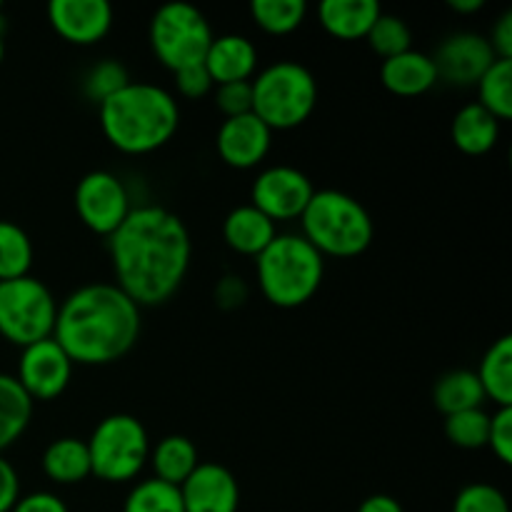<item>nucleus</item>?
Returning a JSON list of instances; mask_svg holds the SVG:
<instances>
[{"label": "nucleus", "instance_id": "obj_20", "mask_svg": "<svg viewBox=\"0 0 512 512\" xmlns=\"http://www.w3.org/2000/svg\"><path fill=\"white\" fill-rule=\"evenodd\" d=\"M380 15L383 8L378 0H323L318 5L320 25L338 40L365 38Z\"/></svg>", "mask_w": 512, "mask_h": 512}, {"label": "nucleus", "instance_id": "obj_40", "mask_svg": "<svg viewBox=\"0 0 512 512\" xmlns=\"http://www.w3.org/2000/svg\"><path fill=\"white\" fill-rule=\"evenodd\" d=\"M498 60H512V10H505L493 25V35L488 38Z\"/></svg>", "mask_w": 512, "mask_h": 512}, {"label": "nucleus", "instance_id": "obj_7", "mask_svg": "<svg viewBox=\"0 0 512 512\" xmlns=\"http://www.w3.org/2000/svg\"><path fill=\"white\" fill-rule=\"evenodd\" d=\"M85 443L90 455V475L103 483H130L138 478L150 458L148 430L128 413H115L100 420Z\"/></svg>", "mask_w": 512, "mask_h": 512}, {"label": "nucleus", "instance_id": "obj_11", "mask_svg": "<svg viewBox=\"0 0 512 512\" xmlns=\"http://www.w3.org/2000/svg\"><path fill=\"white\" fill-rule=\"evenodd\" d=\"M313 195V180L303 170L290 168V165H273L253 180L250 205L268 215L273 223H288L295 218L300 220Z\"/></svg>", "mask_w": 512, "mask_h": 512}, {"label": "nucleus", "instance_id": "obj_5", "mask_svg": "<svg viewBox=\"0 0 512 512\" xmlns=\"http://www.w3.org/2000/svg\"><path fill=\"white\" fill-rule=\"evenodd\" d=\"M303 238L330 258H358L373 245L375 223L360 200L343 190H315L300 215Z\"/></svg>", "mask_w": 512, "mask_h": 512}, {"label": "nucleus", "instance_id": "obj_31", "mask_svg": "<svg viewBox=\"0 0 512 512\" xmlns=\"http://www.w3.org/2000/svg\"><path fill=\"white\" fill-rule=\"evenodd\" d=\"M365 40L383 60L413 50V30L408 28V23L400 15H380L373 28H370V33L365 35Z\"/></svg>", "mask_w": 512, "mask_h": 512}, {"label": "nucleus", "instance_id": "obj_4", "mask_svg": "<svg viewBox=\"0 0 512 512\" xmlns=\"http://www.w3.org/2000/svg\"><path fill=\"white\" fill-rule=\"evenodd\" d=\"M325 258L295 233L275 235L255 258V278L263 298L275 308L293 310L310 303L323 285Z\"/></svg>", "mask_w": 512, "mask_h": 512}, {"label": "nucleus", "instance_id": "obj_41", "mask_svg": "<svg viewBox=\"0 0 512 512\" xmlns=\"http://www.w3.org/2000/svg\"><path fill=\"white\" fill-rule=\"evenodd\" d=\"M20 498V480L13 465L0 455V512H10Z\"/></svg>", "mask_w": 512, "mask_h": 512}, {"label": "nucleus", "instance_id": "obj_2", "mask_svg": "<svg viewBox=\"0 0 512 512\" xmlns=\"http://www.w3.org/2000/svg\"><path fill=\"white\" fill-rule=\"evenodd\" d=\"M140 338V308L113 283H90L58 305L53 340L73 365H110Z\"/></svg>", "mask_w": 512, "mask_h": 512}, {"label": "nucleus", "instance_id": "obj_45", "mask_svg": "<svg viewBox=\"0 0 512 512\" xmlns=\"http://www.w3.org/2000/svg\"><path fill=\"white\" fill-rule=\"evenodd\" d=\"M0 10H3V5H0Z\"/></svg>", "mask_w": 512, "mask_h": 512}, {"label": "nucleus", "instance_id": "obj_39", "mask_svg": "<svg viewBox=\"0 0 512 512\" xmlns=\"http://www.w3.org/2000/svg\"><path fill=\"white\" fill-rule=\"evenodd\" d=\"M10 512H70L68 505L53 493H45V490H38V493H30L18 498V503L13 505Z\"/></svg>", "mask_w": 512, "mask_h": 512}, {"label": "nucleus", "instance_id": "obj_19", "mask_svg": "<svg viewBox=\"0 0 512 512\" xmlns=\"http://www.w3.org/2000/svg\"><path fill=\"white\" fill-rule=\"evenodd\" d=\"M278 228L268 215L260 213L253 205L233 208L223 220V240L233 253L245 258H258L275 240Z\"/></svg>", "mask_w": 512, "mask_h": 512}, {"label": "nucleus", "instance_id": "obj_28", "mask_svg": "<svg viewBox=\"0 0 512 512\" xmlns=\"http://www.w3.org/2000/svg\"><path fill=\"white\" fill-rule=\"evenodd\" d=\"M250 15L263 33L290 35L303 25L308 5L305 0H253Z\"/></svg>", "mask_w": 512, "mask_h": 512}, {"label": "nucleus", "instance_id": "obj_12", "mask_svg": "<svg viewBox=\"0 0 512 512\" xmlns=\"http://www.w3.org/2000/svg\"><path fill=\"white\" fill-rule=\"evenodd\" d=\"M73 363L53 338L28 345L20 353L18 383L30 400L50 403L68 390Z\"/></svg>", "mask_w": 512, "mask_h": 512}, {"label": "nucleus", "instance_id": "obj_37", "mask_svg": "<svg viewBox=\"0 0 512 512\" xmlns=\"http://www.w3.org/2000/svg\"><path fill=\"white\" fill-rule=\"evenodd\" d=\"M175 88L183 98L200 100L213 90V78H210L203 63L188 65L183 70H175Z\"/></svg>", "mask_w": 512, "mask_h": 512}, {"label": "nucleus", "instance_id": "obj_27", "mask_svg": "<svg viewBox=\"0 0 512 512\" xmlns=\"http://www.w3.org/2000/svg\"><path fill=\"white\" fill-rule=\"evenodd\" d=\"M478 105L498 123L512 118V60H495L478 80Z\"/></svg>", "mask_w": 512, "mask_h": 512}, {"label": "nucleus", "instance_id": "obj_32", "mask_svg": "<svg viewBox=\"0 0 512 512\" xmlns=\"http://www.w3.org/2000/svg\"><path fill=\"white\" fill-rule=\"evenodd\" d=\"M490 415L483 408L465 410L445 418V438L463 450H480L488 445Z\"/></svg>", "mask_w": 512, "mask_h": 512}, {"label": "nucleus", "instance_id": "obj_1", "mask_svg": "<svg viewBox=\"0 0 512 512\" xmlns=\"http://www.w3.org/2000/svg\"><path fill=\"white\" fill-rule=\"evenodd\" d=\"M118 288L138 308H155L173 298L190 268V233L183 220L160 205L130 210L108 238Z\"/></svg>", "mask_w": 512, "mask_h": 512}, {"label": "nucleus", "instance_id": "obj_43", "mask_svg": "<svg viewBox=\"0 0 512 512\" xmlns=\"http://www.w3.org/2000/svg\"><path fill=\"white\" fill-rule=\"evenodd\" d=\"M448 8L460 15H473L485 8V0H448Z\"/></svg>", "mask_w": 512, "mask_h": 512}, {"label": "nucleus", "instance_id": "obj_36", "mask_svg": "<svg viewBox=\"0 0 512 512\" xmlns=\"http://www.w3.org/2000/svg\"><path fill=\"white\" fill-rule=\"evenodd\" d=\"M488 448L503 465L512 463V408H498L490 415Z\"/></svg>", "mask_w": 512, "mask_h": 512}, {"label": "nucleus", "instance_id": "obj_13", "mask_svg": "<svg viewBox=\"0 0 512 512\" xmlns=\"http://www.w3.org/2000/svg\"><path fill=\"white\" fill-rule=\"evenodd\" d=\"M495 53L490 48L488 38L480 33H453L440 43L438 53L433 55L435 70H438V83L445 80L455 88H470L478 85L485 70L495 63Z\"/></svg>", "mask_w": 512, "mask_h": 512}, {"label": "nucleus", "instance_id": "obj_6", "mask_svg": "<svg viewBox=\"0 0 512 512\" xmlns=\"http://www.w3.org/2000/svg\"><path fill=\"white\" fill-rule=\"evenodd\" d=\"M253 115L270 130H293L313 115L318 105V80L295 60H278L253 80Z\"/></svg>", "mask_w": 512, "mask_h": 512}, {"label": "nucleus", "instance_id": "obj_17", "mask_svg": "<svg viewBox=\"0 0 512 512\" xmlns=\"http://www.w3.org/2000/svg\"><path fill=\"white\" fill-rule=\"evenodd\" d=\"M203 65L213 78V85L245 83L258 70V50H255L253 40L245 35H220L210 43Z\"/></svg>", "mask_w": 512, "mask_h": 512}, {"label": "nucleus", "instance_id": "obj_23", "mask_svg": "<svg viewBox=\"0 0 512 512\" xmlns=\"http://www.w3.org/2000/svg\"><path fill=\"white\" fill-rule=\"evenodd\" d=\"M43 473L55 485H78L90 478L88 443L80 438H58L45 448Z\"/></svg>", "mask_w": 512, "mask_h": 512}, {"label": "nucleus", "instance_id": "obj_9", "mask_svg": "<svg viewBox=\"0 0 512 512\" xmlns=\"http://www.w3.org/2000/svg\"><path fill=\"white\" fill-rule=\"evenodd\" d=\"M213 38L208 18L195 5L168 3L150 20V48L173 73L203 63Z\"/></svg>", "mask_w": 512, "mask_h": 512}, {"label": "nucleus", "instance_id": "obj_24", "mask_svg": "<svg viewBox=\"0 0 512 512\" xmlns=\"http://www.w3.org/2000/svg\"><path fill=\"white\" fill-rule=\"evenodd\" d=\"M148 460L153 465L155 478L175 485V488H180L188 480V475L200 465L198 448L185 435H165L163 440H158L155 448H150Z\"/></svg>", "mask_w": 512, "mask_h": 512}, {"label": "nucleus", "instance_id": "obj_29", "mask_svg": "<svg viewBox=\"0 0 512 512\" xmlns=\"http://www.w3.org/2000/svg\"><path fill=\"white\" fill-rule=\"evenodd\" d=\"M33 265V240L20 225L0 220V283L23 278Z\"/></svg>", "mask_w": 512, "mask_h": 512}, {"label": "nucleus", "instance_id": "obj_15", "mask_svg": "<svg viewBox=\"0 0 512 512\" xmlns=\"http://www.w3.org/2000/svg\"><path fill=\"white\" fill-rule=\"evenodd\" d=\"M273 145V130L258 115H238L225 118L218 128L215 150L220 160L235 170H250L265 160Z\"/></svg>", "mask_w": 512, "mask_h": 512}, {"label": "nucleus", "instance_id": "obj_35", "mask_svg": "<svg viewBox=\"0 0 512 512\" xmlns=\"http://www.w3.org/2000/svg\"><path fill=\"white\" fill-rule=\"evenodd\" d=\"M215 105L225 118H238V115L253 113V88L250 80L245 83H225L215 90Z\"/></svg>", "mask_w": 512, "mask_h": 512}, {"label": "nucleus", "instance_id": "obj_10", "mask_svg": "<svg viewBox=\"0 0 512 512\" xmlns=\"http://www.w3.org/2000/svg\"><path fill=\"white\" fill-rule=\"evenodd\" d=\"M130 210L133 205H130L128 188L118 175L108 170H93L80 178L75 188V213L80 223L95 235L110 238L125 223Z\"/></svg>", "mask_w": 512, "mask_h": 512}, {"label": "nucleus", "instance_id": "obj_8", "mask_svg": "<svg viewBox=\"0 0 512 512\" xmlns=\"http://www.w3.org/2000/svg\"><path fill=\"white\" fill-rule=\"evenodd\" d=\"M58 303L43 280L33 275L0 283V338L18 348L53 338Z\"/></svg>", "mask_w": 512, "mask_h": 512}, {"label": "nucleus", "instance_id": "obj_26", "mask_svg": "<svg viewBox=\"0 0 512 512\" xmlns=\"http://www.w3.org/2000/svg\"><path fill=\"white\" fill-rule=\"evenodd\" d=\"M33 420V400L13 375L0 373V453L18 443Z\"/></svg>", "mask_w": 512, "mask_h": 512}, {"label": "nucleus", "instance_id": "obj_18", "mask_svg": "<svg viewBox=\"0 0 512 512\" xmlns=\"http://www.w3.org/2000/svg\"><path fill=\"white\" fill-rule=\"evenodd\" d=\"M380 83L385 90L400 98H418L438 85V70H435L433 55L408 50L395 58L383 60L380 65Z\"/></svg>", "mask_w": 512, "mask_h": 512}, {"label": "nucleus", "instance_id": "obj_30", "mask_svg": "<svg viewBox=\"0 0 512 512\" xmlns=\"http://www.w3.org/2000/svg\"><path fill=\"white\" fill-rule=\"evenodd\" d=\"M123 512H185L180 488L158 478L140 480L133 485L123 503Z\"/></svg>", "mask_w": 512, "mask_h": 512}, {"label": "nucleus", "instance_id": "obj_14", "mask_svg": "<svg viewBox=\"0 0 512 512\" xmlns=\"http://www.w3.org/2000/svg\"><path fill=\"white\" fill-rule=\"evenodd\" d=\"M48 20L70 45H95L113 28V8L105 0H53Z\"/></svg>", "mask_w": 512, "mask_h": 512}, {"label": "nucleus", "instance_id": "obj_34", "mask_svg": "<svg viewBox=\"0 0 512 512\" xmlns=\"http://www.w3.org/2000/svg\"><path fill=\"white\" fill-rule=\"evenodd\" d=\"M453 512H510L503 490L488 483L465 485L453 503Z\"/></svg>", "mask_w": 512, "mask_h": 512}, {"label": "nucleus", "instance_id": "obj_3", "mask_svg": "<svg viewBox=\"0 0 512 512\" xmlns=\"http://www.w3.org/2000/svg\"><path fill=\"white\" fill-rule=\"evenodd\" d=\"M178 125V100L153 83H130L100 103V130L125 155L155 153L173 140Z\"/></svg>", "mask_w": 512, "mask_h": 512}, {"label": "nucleus", "instance_id": "obj_16", "mask_svg": "<svg viewBox=\"0 0 512 512\" xmlns=\"http://www.w3.org/2000/svg\"><path fill=\"white\" fill-rule=\"evenodd\" d=\"M185 512H238L240 485L220 463H200L180 485Z\"/></svg>", "mask_w": 512, "mask_h": 512}, {"label": "nucleus", "instance_id": "obj_33", "mask_svg": "<svg viewBox=\"0 0 512 512\" xmlns=\"http://www.w3.org/2000/svg\"><path fill=\"white\" fill-rule=\"evenodd\" d=\"M130 83H133V80H130L128 68H125L120 60L105 58V60H100V63H95L93 68L85 73L83 93H85V98L100 105V103H105L108 98H113L115 93H120V90Z\"/></svg>", "mask_w": 512, "mask_h": 512}, {"label": "nucleus", "instance_id": "obj_21", "mask_svg": "<svg viewBox=\"0 0 512 512\" xmlns=\"http://www.w3.org/2000/svg\"><path fill=\"white\" fill-rule=\"evenodd\" d=\"M453 143L465 155H485L498 145L500 123L478 103H468L453 118Z\"/></svg>", "mask_w": 512, "mask_h": 512}, {"label": "nucleus", "instance_id": "obj_22", "mask_svg": "<svg viewBox=\"0 0 512 512\" xmlns=\"http://www.w3.org/2000/svg\"><path fill=\"white\" fill-rule=\"evenodd\" d=\"M485 400L488 398H485L483 385H480L475 370H448L433 385V403L445 418L455 413H465V410L483 408Z\"/></svg>", "mask_w": 512, "mask_h": 512}, {"label": "nucleus", "instance_id": "obj_25", "mask_svg": "<svg viewBox=\"0 0 512 512\" xmlns=\"http://www.w3.org/2000/svg\"><path fill=\"white\" fill-rule=\"evenodd\" d=\"M485 398L498 408H512V338L503 335L485 350L480 368L475 370Z\"/></svg>", "mask_w": 512, "mask_h": 512}, {"label": "nucleus", "instance_id": "obj_44", "mask_svg": "<svg viewBox=\"0 0 512 512\" xmlns=\"http://www.w3.org/2000/svg\"><path fill=\"white\" fill-rule=\"evenodd\" d=\"M5 58V40H3V28H0V63Z\"/></svg>", "mask_w": 512, "mask_h": 512}, {"label": "nucleus", "instance_id": "obj_38", "mask_svg": "<svg viewBox=\"0 0 512 512\" xmlns=\"http://www.w3.org/2000/svg\"><path fill=\"white\" fill-rule=\"evenodd\" d=\"M213 298H215V305H218L220 310L243 308L245 300H248V283H245L240 275H233V273L223 275V278L215 283Z\"/></svg>", "mask_w": 512, "mask_h": 512}, {"label": "nucleus", "instance_id": "obj_42", "mask_svg": "<svg viewBox=\"0 0 512 512\" xmlns=\"http://www.w3.org/2000/svg\"><path fill=\"white\" fill-rule=\"evenodd\" d=\"M358 512H405V510H403V505L393 498V495L378 493V495H370V498H365L363 503H360Z\"/></svg>", "mask_w": 512, "mask_h": 512}]
</instances>
